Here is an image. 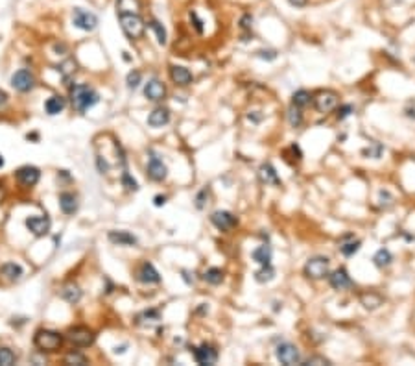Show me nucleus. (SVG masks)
Segmentation results:
<instances>
[{
  "instance_id": "9b49d317",
  "label": "nucleus",
  "mask_w": 415,
  "mask_h": 366,
  "mask_svg": "<svg viewBox=\"0 0 415 366\" xmlns=\"http://www.w3.org/2000/svg\"><path fill=\"white\" fill-rule=\"evenodd\" d=\"M50 226H52V222H50V218L46 215L30 216V218H26V228L32 231L33 235H37V237L46 235V233L50 231Z\"/></svg>"
},
{
  "instance_id": "aec40b11",
  "label": "nucleus",
  "mask_w": 415,
  "mask_h": 366,
  "mask_svg": "<svg viewBox=\"0 0 415 366\" xmlns=\"http://www.w3.org/2000/svg\"><path fill=\"white\" fill-rule=\"evenodd\" d=\"M59 207L65 215H74L78 211V198L72 192H61L59 194Z\"/></svg>"
},
{
  "instance_id": "b1692460",
  "label": "nucleus",
  "mask_w": 415,
  "mask_h": 366,
  "mask_svg": "<svg viewBox=\"0 0 415 366\" xmlns=\"http://www.w3.org/2000/svg\"><path fill=\"white\" fill-rule=\"evenodd\" d=\"M0 272H2V275H6L7 279H19L20 275L24 274V270H22V267H20L19 263H6V265H2V268H0Z\"/></svg>"
},
{
  "instance_id": "cd10ccee",
  "label": "nucleus",
  "mask_w": 415,
  "mask_h": 366,
  "mask_svg": "<svg viewBox=\"0 0 415 366\" xmlns=\"http://www.w3.org/2000/svg\"><path fill=\"white\" fill-rule=\"evenodd\" d=\"M391 261H393V257H391V254H389V250H386V248H380L375 254V257H373V263H375L378 268L388 267Z\"/></svg>"
},
{
  "instance_id": "8fccbe9b",
  "label": "nucleus",
  "mask_w": 415,
  "mask_h": 366,
  "mask_svg": "<svg viewBox=\"0 0 415 366\" xmlns=\"http://www.w3.org/2000/svg\"><path fill=\"white\" fill-rule=\"evenodd\" d=\"M288 2L295 7H303V6H306V2H308V0H288Z\"/></svg>"
},
{
  "instance_id": "37998d69",
  "label": "nucleus",
  "mask_w": 415,
  "mask_h": 366,
  "mask_svg": "<svg viewBox=\"0 0 415 366\" xmlns=\"http://www.w3.org/2000/svg\"><path fill=\"white\" fill-rule=\"evenodd\" d=\"M205 198H208V189H203L200 194L196 196V207H198V209H203V207H205Z\"/></svg>"
},
{
  "instance_id": "2eb2a0df",
  "label": "nucleus",
  "mask_w": 415,
  "mask_h": 366,
  "mask_svg": "<svg viewBox=\"0 0 415 366\" xmlns=\"http://www.w3.org/2000/svg\"><path fill=\"white\" fill-rule=\"evenodd\" d=\"M144 96L148 100H151V102H159V100H162L166 96V87L159 80L155 78L149 80L148 84H146V87H144Z\"/></svg>"
},
{
  "instance_id": "6e6552de",
  "label": "nucleus",
  "mask_w": 415,
  "mask_h": 366,
  "mask_svg": "<svg viewBox=\"0 0 415 366\" xmlns=\"http://www.w3.org/2000/svg\"><path fill=\"white\" fill-rule=\"evenodd\" d=\"M11 85L19 92H30L35 87V78L28 69H20L11 76Z\"/></svg>"
},
{
  "instance_id": "72a5a7b5",
  "label": "nucleus",
  "mask_w": 415,
  "mask_h": 366,
  "mask_svg": "<svg viewBox=\"0 0 415 366\" xmlns=\"http://www.w3.org/2000/svg\"><path fill=\"white\" fill-rule=\"evenodd\" d=\"M288 122H290V126H292V128H299V126L303 124V117H301V111H299V107L292 105V107L288 109Z\"/></svg>"
},
{
  "instance_id": "864d4df0",
  "label": "nucleus",
  "mask_w": 415,
  "mask_h": 366,
  "mask_svg": "<svg viewBox=\"0 0 415 366\" xmlns=\"http://www.w3.org/2000/svg\"><path fill=\"white\" fill-rule=\"evenodd\" d=\"M4 196H6V190H4V185L0 183V203L4 202Z\"/></svg>"
},
{
  "instance_id": "e433bc0d",
  "label": "nucleus",
  "mask_w": 415,
  "mask_h": 366,
  "mask_svg": "<svg viewBox=\"0 0 415 366\" xmlns=\"http://www.w3.org/2000/svg\"><path fill=\"white\" fill-rule=\"evenodd\" d=\"M382 152H384L382 144H380V143H371L369 148L362 150V154H363V156H367V157H373V159H378V157L382 156Z\"/></svg>"
},
{
  "instance_id": "473e14b6",
  "label": "nucleus",
  "mask_w": 415,
  "mask_h": 366,
  "mask_svg": "<svg viewBox=\"0 0 415 366\" xmlns=\"http://www.w3.org/2000/svg\"><path fill=\"white\" fill-rule=\"evenodd\" d=\"M360 246H362V242L360 241H350V242H345V244H340V252L345 255V257H350V255H354L360 250Z\"/></svg>"
},
{
  "instance_id": "1a4fd4ad",
  "label": "nucleus",
  "mask_w": 415,
  "mask_h": 366,
  "mask_svg": "<svg viewBox=\"0 0 415 366\" xmlns=\"http://www.w3.org/2000/svg\"><path fill=\"white\" fill-rule=\"evenodd\" d=\"M338 102H340V96L338 92L334 91H321L314 100V105L319 113H331L332 109H336Z\"/></svg>"
},
{
  "instance_id": "f8f14e48",
  "label": "nucleus",
  "mask_w": 415,
  "mask_h": 366,
  "mask_svg": "<svg viewBox=\"0 0 415 366\" xmlns=\"http://www.w3.org/2000/svg\"><path fill=\"white\" fill-rule=\"evenodd\" d=\"M210 222L214 224L220 231H229L231 228L236 226V216L229 211H214L210 215Z\"/></svg>"
},
{
  "instance_id": "3c124183",
  "label": "nucleus",
  "mask_w": 415,
  "mask_h": 366,
  "mask_svg": "<svg viewBox=\"0 0 415 366\" xmlns=\"http://www.w3.org/2000/svg\"><path fill=\"white\" fill-rule=\"evenodd\" d=\"M6 104H7V94L0 89V107H4Z\"/></svg>"
},
{
  "instance_id": "c756f323",
  "label": "nucleus",
  "mask_w": 415,
  "mask_h": 366,
  "mask_svg": "<svg viewBox=\"0 0 415 366\" xmlns=\"http://www.w3.org/2000/svg\"><path fill=\"white\" fill-rule=\"evenodd\" d=\"M273 277H275V270L272 268V265H262V268H260L259 272L255 274V279H257L259 283L272 281Z\"/></svg>"
},
{
  "instance_id": "0eeeda50",
  "label": "nucleus",
  "mask_w": 415,
  "mask_h": 366,
  "mask_svg": "<svg viewBox=\"0 0 415 366\" xmlns=\"http://www.w3.org/2000/svg\"><path fill=\"white\" fill-rule=\"evenodd\" d=\"M275 355H277V359L286 366H293V365H299V363H301V353H299L297 348L293 346V344H290V342H282V344H279Z\"/></svg>"
},
{
  "instance_id": "7ed1b4c3",
  "label": "nucleus",
  "mask_w": 415,
  "mask_h": 366,
  "mask_svg": "<svg viewBox=\"0 0 415 366\" xmlns=\"http://www.w3.org/2000/svg\"><path fill=\"white\" fill-rule=\"evenodd\" d=\"M33 342L41 352H58L63 346V335L52 329H39L33 337Z\"/></svg>"
},
{
  "instance_id": "7c9ffc66",
  "label": "nucleus",
  "mask_w": 415,
  "mask_h": 366,
  "mask_svg": "<svg viewBox=\"0 0 415 366\" xmlns=\"http://www.w3.org/2000/svg\"><path fill=\"white\" fill-rule=\"evenodd\" d=\"M292 104L295 105V107H305V105H308L310 104V92L305 91V89L295 91L292 96Z\"/></svg>"
},
{
  "instance_id": "09e8293b",
  "label": "nucleus",
  "mask_w": 415,
  "mask_h": 366,
  "mask_svg": "<svg viewBox=\"0 0 415 366\" xmlns=\"http://www.w3.org/2000/svg\"><path fill=\"white\" fill-rule=\"evenodd\" d=\"M404 113H406V117L415 118V100H414V102H410V104L404 107Z\"/></svg>"
},
{
  "instance_id": "603ef678",
  "label": "nucleus",
  "mask_w": 415,
  "mask_h": 366,
  "mask_svg": "<svg viewBox=\"0 0 415 366\" xmlns=\"http://www.w3.org/2000/svg\"><path fill=\"white\" fill-rule=\"evenodd\" d=\"M153 202H155L157 207H161V205H164V203H166V196H155V200H153Z\"/></svg>"
},
{
  "instance_id": "c85d7f7f",
  "label": "nucleus",
  "mask_w": 415,
  "mask_h": 366,
  "mask_svg": "<svg viewBox=\"0 0 415 366\" xmlns=\"http://www.w3.org/2000/svg\"><path fill=\"white\" fill-rule=\"evenodd\" d=\"M148 26L155 32L157 43H159V45H166V30H164V26H162L161 22H159L157 19H151L148 22Z\"/></svg>"
},
{
  "instance_id": "a18cd8bd",
  "label": "nucleus",
  "mask_w": 415,
  "mask_h": 366,
  "mask_svg": "<svg viewBox=\"0 0 415 366\" xmlns=\"http://www.w3.org/2000/svg\"><path fill=\"white\" fill-rule=\"evenodd\" d=\"M240 24H242V28L244 30H251V26H253V17L247 13V15H244L242 17V20H240Z\"/></svg>"
},
{
  "instance_id": "423d86ee",
  "label": "nucleus",
  "mask_w": 415,
  "mask_h": 366,
  "mask_svg": "<svg viewBox=\"0 0 415 366\" xmlns=\"http://www.w3.org/2000/svg\"><path fill=\"white\" fill-rule=\"evenodd\" d=\"M67 339H69V342H70L72 346H78V348H87L91 346L92 342H94V333H92L89 327H83V326H76V327H70L69 329V333H67Z\"/></svg>"
},
{
  "instance_id": "5701e85b",
  "label": "nucleus",
  "mask_w": 415,
  "mask_h": 366,
  "mask_svg": "<svg viewBox=\"0 0 415 366\" xmlns=\"http://www.w3.org/2000/svg\"><path fill=\"white\" fill-rule=\"evenodd\" d=\"M65 98L63 96H58V94H54V96H50V98L46 100L45 104V109L48 115H59V113L65 109Z\"/></svg>"
},
{
  "instance_id": "c9c22d12",
  "label": "nucleus",
  "mask_w": 415,
  "mask_h": 366,
  "mask_svg": "<svg viewBox=\"0 0 415 366\" xmlns=\"http://www.w3.org/2000/svg\"><path fill=\"white\" fill-rule=\"evenodd\" d=\"M15 363V353L9 348H0V366H11Z\"/></svg>"
},
{
  "instance_id": "f03ea898",
  "label": "nucleus",
  "mask_w": 415,
  "mask_h": 366,
  "mask_svg": "<svg viewBox=\"0 0 415 366\" xmlns=\"http://www.w3.org/2000/svg\"><path fill=\"white\" fill-rule=\"evenodd\" d=\"M118 20H120L122 32L131 41L142 37L144 30H146V24H144V20L140 19L138 13H133V11H118Z\"/></svg>"
},
{
  "instance_id": "6ab92c4d",
  "label": "nucleus",
  "mask_w": 415,
  "mask_h": 366,
  "mask_svg": "<svg viewBox=\"0 0 415 366\" xmlns=\"http://www.w3.org/2000/svg\"><path fill=\"white\" fill-rule=\"evenodd\" d=\"M168 122H170V111L166 107H155L153 111L149 113L148 124L151 128H161V126H166Z\"/></svg>"
},
{
  "instance_id": "4c0bfd02",
  "label": "nucleus",
  "mask_w": 415,
  "mask_h": 366,
  "mask_svg": "<svg viewBox=\"0 0 415 366\" xmlns=\"http://www.w3.org/2000/svg\"><path fill=\"white\" fill-rule=\"evenodd\" d=\"M65 365H87V357L81 353H69L65 357Z\"/></svg>"
},
{
  "instance_id": "ddd939ff",
  "label": "nucleus",
  "mask_w": 415,
  "mask_h": 366,
  "mask_svg": "<svg viewBox=\"0 0 415 366\" xmlns=\"http://www.w3.org/2000/svg\"><path fill=\"white\" fill-rule=\"evenodd\" d=\"M146 170H148V178L149 180H153V182H162V180L166 178V174H168L166 165L162 163L155 154H151V157H149V163H148V169Z\"/></svg>"
},
{
  "instance_id": "bb28decb",
  "label": "nucleus",
  "mask_w": 415,
  "mask_h": 366,
  "mask_svg": "<svg viewBox=\"0 0 415 366\" xmlns=\"http://www.w3.org/2000/svg\"><path fill=\"white\" fill-rule=\"evenodd\" d=\"M61 298L67 300L69 303H78L81 300V290H79L78 285H67L63 290H61Z\"/></svg>"
},
{
  "instance_id": "c03bdc74",
  "label": "nucleus",
  "mask_w": 415,
  "mask_h": 366,
  "mask_svg": "<svg viewBox=\"0 0 415 366\" xmlns=\"http://www.w3.org/2000/svg\"><path fill=\"white\" fill-rule=\"evenodd\" d=\"M352 113V105L350 104H345V105H342L340 109H338V118L340 120H344V118H347Z\"/></svg>"
},
{
  "instance_id": "5fc2aeb1",
  "label": "nucleus",
  "mask_w": 415,
  "mask_h": 366,
  "mask_svg": "<svg viewBox=\"0 0 415 366\" xmlns=\"http://www.w3.org/2000/svg\"><path fill=\"white\" fill-rule=\"evenodd\" d=\"M2 167H4V157L0 156V169H2Z\"/></svg>"
},
{
  "instance_id": "ea45409f",
  "label": "nucleus",
  "mask_w": 415,
  "mask_h": 366,
  "mask_svg": "<svg viewBox=\"0 0 415 366\" xmlns=\"http://www.w3.org/2000/svg\"><path fill=\"white\" fill-rule=\"evenodd\" d=\"M305 365H306V366H310V365H314V366H321V365L331 366L332 363H331L329 359H325V357H321V355H312V357H308V359L305 361Z\"/></svg>"
},
{
  "instance_id": "412c9836",
  "label": "nucleus",
  "mask_w": 415,
  "mask_h": 366,
  "mask_svg": "<svg viewBox=\"0 0 415 366\" xmlns=\"http://www.w3.org/2000/svg\"><path fill=\"white\" fill-rule=\"evenodd\" d=\"M109 241L113 242V244H118V246H135L137 242V237L131 235L130 231H109Z\"/></svg>"
},
{
  "instance_id": "f3484780",
  "label": "nucleus",
  "mask_w": 415,
  "mask_h": 366,
  "mask_svg": "<svg viewBox=\"0 0 415 366\" xmlns=\"http://www.w3.org/2000/svg\"><path fill=\"white\" fill-rule=\"evenodd\" d=\"M329 283H331V287L336 288V290H345V288L352 287V281H350L349 274H347V270H344V268L334 270V272L329 275Z\"/></svg>"
},
{
  "instance_id": "4be33fe9",
  "label": "nucleus",
  "mask_w": 415,
  "mask_h": 366,
  "mask_svg": "<svg viewBox=\"0 0 415 366\" xmlns=\"http://www.w3.org/2000/svg\"><path fill=\"white\" fill-rule=\"evenodd\" d=\"M259 178H260V182L266 183V185H280V178L277 176L275 169H273L270 163H264L262 167H260Z\"/></svg>"
},
{
  "instance_id": "2f4dec72",
  "label": "nucleus",
  "mask_w": 415,
  "mask_h": 366,
  "mask_svg": "<svg viewBox=\"0 0 415 366\" xmlns=\"http://www.w3.org/2000/svg\"><path fill=\"white\" fill-rule=\"evenodd\" d=\"M203 277H205V281L210 283V285H220V283L223 281V272H221L220 268H208Z\"/></svg>"
},
{
  "instance_id": "f704fd0d",
  "label": "nucleus",
  "mask_w": 415,
  "mask_h": 366,
  "mask_svg": "<svg viewBox=\"0 0 415 366\" xmlns=\"http://www.w3.org/2000/svg\"><path fill=\"white\" fill-rule=\"evenodd\" d=\"M138 2L137 0H118L117 2V9L118 11H133L137 13L138 11Z\"/></svg>"
},
{
  "instance_id": "f257e3e1",
  "label": "nucleus",
  "mask_w": 415,
  "mask_h": 366,
  "mask_svg": "<svg viewBox=\"0 0 415 366\" xmlns=\"http://www.w3.org/2000/svg\"><path fill=\"white\" fill-rule=\"evenodd\" d=\"M98 92L85 84L74 85L70 89V102L74 105V109H78L79 113H85L87 109H91L98 104Z\"/></svg>"
},
{
  "instance_id": "dca6fc26",
  "label": "nucleus",
  "mask_w": 415,
  "mask_h": 366,
  "mask_svg": "<svg viewBox=\"0 0 415 366\" xmlns=\"http://www.w3.org/2000/svg\"><path fill=\"white\" fill-rule=\"evenodd\" d=\"M39 178H41V172L37 167H30V165H26V167H20V169L17 170V180H19L22 185H26V187L35 185V183L39 182Z\"/></svg>"
},
{
  "instance_id": "4468645a",
  "label": "nucleus",
  "mask_w": 415,
  "mask_h": 366,
  "mask_svg": "<svg viewBox=\"0 0 415 366\" xmlns=\"http://www.w3.org/2000/svg\"><path fill=\"white\" fill-rule=\"evenodd\" d=\"M137 277L140 283H146V285H155V283H161V275L155 270V267L151 263H142L138 272H137Z\"/></svg>"
},
{
  "instance_id": "de8ad7c7",
  "label": "nucleus",
  "mask_w": 415,
  "mask_h": 366,
  "mask_svg": "<svg viewBox=\"0 0 415 366\" xmlns=\"http://www.w3.org/2000/svg\"><path fill=\"white\" fill-rule=\"evenodd\" d=\"M257 56L262 59H275L277 58V54H275V50H260V52H257Z\"/></svg>"
},
{
  "instance_id": "a19ab883",
  "label": "nucleus",
  "mask_w": 415,
  "mask_h": 366,
  "mask_svg": "<svg viewBox=\"0 0 415 366\" xmlns=\"http://www.w3.org/2000/svg\"><path fill=\"white\" fill-rule=\"evenodd\" d=\"M137 318H146V322H157L161 320V313L157 309H149V311H144L142 314H138Z\"/></svg>"
},
{
  "instance_id": "9d476101",
  "label": "nucleus",
  "mask_w": 415,
  "mask_h": 366,
  "mask_svg": "<svg viewBox=\"0 0 415 366\" xmlns=\"http://www.w3.org/2000/svg\"><path fill=\"white\" fill-rule=\"evenodd\" d=\"M194 359L198 365L210 366L218 361V352L210 344H201V346L194 348Z\"/></svg>"
},
{
  "instance_id": "79ce46f5",
  "label": "nucleus",
  "mask_w": 415,
  "mask_h": 366,
  "mask_svg": "<svg viewBox=\"0 0 415 366\" xmlns=\"http://www.w3.org/2000/svg\"><path fill=\"white\" fill-rule=\"evenodd\" d=\"M122 183H124V187L128 190H138V183L133 180V178L128 174V172H124L122 174Z\"/></svg>"
},
{
  "instance_id": "49530a36",
  "label": "nucleus",
  "mask_w": 415,
  "mask_h": 366,
  "mask_svg": "<svg viewBox=\"0 0 415 366\" xmlns=\"http://www.w3.org/2000/svg\"><path fill=\"white\" fill-rule=\"evenodd\" d=\"M190 19L194 20V26H196V30H198V32H203V22H201V19L200 17H198V13H196V11H190Z\"/></svg>"
},
{
  "instance_id": "39448f33",
  "label": "nucleus",
  "mask_w": 415,
  "mask_h": 366,
  "mask_svg": "<svg viewBox=\"0 0 415 366\" xmlns=\"http://www.w3.org/2000/svg\"><path fill=\"white\" fill-rule=\"evenodd\" d=\"M72 22H74V26L83 30V32H92L98 26V17L92 11L83 9V7H74V11H72Z\"/></svg>"
},
{
  "instance_id": "393cba45",
  "label": "nucleus",
  "mask_w": 415,
  "mask_h": 366,
  "mask_svg": "<svg viewBox=\"0 0 415 366\" xmlns=\"http://www.w3.org/2000/svg\"><path fill=\"white\" fill-rule=\"evenodd\" d=\"M360 301H362V305L365 309H376V307H380L384 303V298L380 294H376V292H365V294H362L360 296Z\"/></svg>"
},
{
  "instance_id": "a211bd4d",
  "label": "nucleus",
  "mask_w": 415,
  "mask_h": 366,
  "mask_svg": "<svg viewBox=\"0 0 415 366\" xmlns=\"http://www.w3.org/2000/svg\"><path fill=\"white\" fill-rule=\"evenodd\" d=\"M170 78L175 85H181V87H187V85L192 84V72L188 71L187 67L181 65H174L170 67Z\"/></svg>"
},
{
  "instance_id": "58836bf2",
  "label": "nucleus",
  "mask_w": 415,
  "mask_h": 366,
  "mask_svg": "<svg viewBox=\"0 0 415 366\" xmlns=\"http://www.w3.org/2000/svg\"><path fill=\"white\" fill-rule=\"evenodd\" d=\"M140 80H142V76H140V72L138 71H131L130 74H128V87L130 89H137L138 87V84H140Z\"/></svg>"
},
{
  "instance_id": "20e7f679",
  "label": "nucleus",
  "mask_w": 415,
  "mask_h": 366,
  "mask_svg": "<svg viewBox=\"0 0 415 366\" xmlns=\"http://www.w3.org/2000/svg\"><path fill=\"white\" fill-rule=\"evenodd\" d=\"M329 267H331V261H329L327 257L318 255V257H312V259L306 261L303 272H305V275L306 277H310V279H321L325 275H329Z\"/></svg>"
},
{
  "instance_id": "a878e982",
  "label": "nucleus",
  "mask_w": 415,
  "mask_h": 366,
  "mask_svg": "<svg viewBox=\"0 0 415 366\" xmlns=\"http://www.w3.org/2000/svg\"><path fill=\"white\" fill-rule=\"evenodd\" d=\"M253 259L259 265H272V248L268 244H262L253 252Z\"/></svg>"
}]
</instances>
